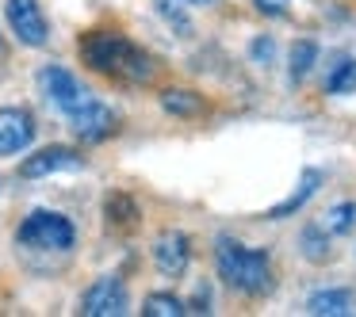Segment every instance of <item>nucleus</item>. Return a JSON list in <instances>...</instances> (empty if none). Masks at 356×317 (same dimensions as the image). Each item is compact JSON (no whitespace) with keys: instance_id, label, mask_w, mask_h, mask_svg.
I'll list each match as a JSON object with an SVG mask.
<instances>
[{"instance_id":"nucleus-1","label":"nucleus","mask_w":356,"mask_h":317,"mask_svg":"<svg viewBox=\"0 0 356 317\" xmlns=\"http://www.w3.org/2000/svg\"><path fill=\"white\" fill-rule=\"evenodd\" d=\"M81 58H85L88 69L96 73H108V77H119V80H149L154 77V62L149 54H142L131 39L115 31H92L81 39Z\"/></svg>"},{"instance_id":"nucleus-2","label":"nucleus","mask_w":356,"mask_h":317,"mask_svg":"<svg viewBox=\"0 0 356 317\" xmlns=\"http://www.w3.org/2000/svg\"><path fill=\"white\" fill-rule=\"evenodd\" d=\"M215 268L234 291L249 294V298H261L272 291V260L261 248H245L230 237H218L215 248Z\"/></svg>"},{"instance_id":"nucleus-3","label":"nucleus","mask_w":356,"mask_h":317,"mask_svg":"<svg viewBox=\"0 0 356 317\" xmlns=\"http://www.w3.org/2000/svg\"><path fill=\"white\" fill-rule=\"evenodd\" d=\"M16 237H19V245L39 248V252H65V248H73V241H77V230H73V222L65 214H58V210H31V214L24 218Z\"/></svg>"},{"instance_id":"nucleus-4","label":"nucleus","mask_w":356,"mask_h":317,"mask_svg":"<svg viewBox=\"0 0 356 317\" xmlns=\"http://www.w3.org/2000/svg\"><path fill=\"white\" fill-rule=\"evenodd\" d=\"M127 309H131V298H127V286L119 275L96 279L81 298V314L85 317H123Z\"/></svg>"},{"instance_id":"nucleus-5","label":"nucleus","mask_w":356,"mask_h":317,"mask_svg":"<svg viewBox=\"0 0 356 317\" xmlns=\"http://www.w3.org/2000/svg\"><path fill=\"white\" fill-rule=\"evenodd\" d=\"M39 88L47 92V100L54 103L62 115H70V111H77L85 100H92V96H88V88L81 85L70 69H62V65H47V69L39 73Z\"/></svg>"},{"instance_id":"nucleus-6","label":"nucleus","mask_w":356,"mask_h":317,"mask_svg":"<svg viewBox=\"0 0 356 317\" xmlns=\"http://www.w3.org/2000/svg\"><path fill=\"white\" fill-rule=\"evenodd\" d=\"M70 126L81 142H104L111 130H115V111L100 100H85L77 111H70Z\"/></svg>"},{"instance_id":"nucleus-7","label":"nucleus","mask_w":356,"mask_h":317,"mask_svg":"<svg viewBox=\"0 0 356 317\" xmlns=\"http://www.w3.org/2000/svg\"><path fill=\"white\" fill-rule=\"evenodd\" d=\"M35 138V119L27 108H0V157L27 149Z\"/></svg>"},{"instance_id":"nucleus-8","label":"nucleus","mask_w":356,"mask_h":317,"mask_svg":"<svg viewBox=\"0 0 356 317\" xmlns=\"http://www.w3.org/2000/svg\"><path fill=\"white\" fill-rule=\"evenodd\" d=\"M8 27L24 46H42L47 42V19H42L35 0H8Z\"/></svg>"},{"instance_id":"nucleus-9","label":"nucleus","mask_w":356,"mask_h":317,"mask_svg":"<svg viewBox=\"0 0 356 317\" xmlns=\"http://www.w3.org/2000/svg\"><path fill=\"white\" fill-rule=\"evenodd\" d=\"M73 169H81L77 149H70V146H47V149L31 153L24 164H19V176L42 180V176H54V172H73Z\"/></svg>"},{"instance_id":"nucleus-10","label":"nucleus","mask_w":356,"mask_h":317,"mask_svg":"<svg viewBox=\"0 0 356 317\" xmlns=\"http://www.w3.org/2000/svg\"><path fill=\"white\" fill-rule=\"evenodd\" d=\"M188 260H192V245H188V237L180 230H169L154 241V264L161 275H172V279L184 275Z\"/></svg>"},{"instance_id":"nucleus-11","label":"nucleus","mask_w":356,"mask_h":317,"mask_svg":"<svg viewBox=\"0 0 356 317\" xmlns=\"http://www.w3.org/2000/svg\"><path fill=\"white\" fill-rule=\"evenodd\" d=\"M318 187H322V172H318V169H307V172H302V180H299V187H295V191L287 195L284 203H276V207L268 210V218H272V222H284V218H291L295 210L307 207V199L318 191Z\"/></svg>"},{"instance_id":"nucleus-12","label":"nucleus","mask_w":356,"mask_h":317,"mask_svg":"<svg viewBox=\"0 0 356 317\" xmlns=\"http://www.w3.org/2000/svg\"><path fill=\"white\" fill-rule=\"evenodd\" d=\"M307 309L314 317H345L356 309L353 302V291H345V286H330V291H314L307 302Z\"/></svg>"},{"instance_id":"nucleus-13","label":"nucleus","mask_w":356,"mask_h":317,"mask_svg":"<svg viewBox=\"0 0 356 317\" xmlns=\"http://www.w3.org/2000/svg\"><path fill=\"white\" fill-rule=\"evenodd\" d=\"M161 108L169 111V115L192 119V115L203 111V100L195 92H188V88H169V92H161Z\"/></svg>"},{"instance_id":"nucleus-14","label":"nucleus","mask_w":356,"mask_h":317,"mask_svg":"<svg viewBox=\"0 0 356 317\" xmlns=\"http://www.w3.org/2000/svg\"><path fill=\"white\" fill-rule=\"evenodd\" d=\"M325 92H333V96L356 92V58H341V62L325 73Z\"/></svg>"},{"instance_id":"nucleus-15","label":"nucleus","mask_w":356,"mask_h":317,"mask_svg":"<svg viewBox=\"0 0 356 317\" xmlns=\"http://www.w3.org/2000/svg\"><path fill=\"white\" fill-rule=\"evenodd\" d=\"M314 62H318V42H310V39H302V42H295L291 46V69H287V77L299 85V80H307V73L314 69Z\"/></svg>"},{"instance_id":"nucleus-16","label":"nucleus","mask_w":356,"mask_h":317,"mask_svg":"<svg viewBox=\"0 0 356 317\" xmlns=\"http://www.w3.org/2000/svg\"><path fill=\"white\" fill-rule=\"evenodd\" d=\"M299 245H302V256H307L310 264H325V260H330V237H325L322 225H307L302 237H299Z\"/></svg>"},{"instance_id":"nucleus-17","label":"nucleus","mask_w":356,"mask_h":317,"mask_svg":"<svg viewBox=\"0 0 356 317\" xmlns=\"http://www.w3.org/2000/svg\"><path fill=\"white\" fill-rule=\"evenodd\" d=\"M142 314L146 317H184L188 309H184V302H180L177 294L157 291V294H149V298L142 302Z\"/></svg>"},{"instance_id":"nucleus-18","label":"nucleus","mask_w":356,"mask_h":317,"mask_svg":"<svg viewBox=\"0 0 356 317\" xmlns=\"http://www.w3.org/2000/svg\"><path fill=\"white\" fill-rule=\"evenodd\" d=\"M322 230L325 233H353L356 230V203H337V207H330L322 218Z\"/></svg>"},{"instance_id":"nucleus-19","label":"nucleus","mask_w":356,"mask_h":317,"mask_svg":"<svg viewBox=\"0 0 356 317\" xmlns=\"http://www.w3.org/2000/svg\"><path fill=\"white\" fill-rule=\"evenodd\" d=\"M108 218H111L115 225L134 222V203L127 199V195H111V199H108Z\"/></svg>"},{"instance_id":"nucleus-20","label":"nucleus","mask_w":356,"mask_h":317,"mask_svg":"<svg viewBox=\"0 0 356 317\" xmlns=\"http://www.w3.org/2000/svg\"><path fill=\"white\" fill-rule=\"evenodd\" d=\"M249 54H253L257 62H264V65H268V62H272V54H276V46H272V39H257L253 46H249Z\"/></svg>"},{"instance_id":"nucleus-21","label":"nucleus","mask_w":356,"mask_h":317,"mask_svg":"<svg viewBox=\"0 0 356 317\" xmlns=\"http://www.w3.org/2000/svg\"><path fill=\"white\" fill-rule=\"evenodd\" d=\"M257 8L264 16H284V0H257Z\"/></svg>"},{"instance_id":"nucleus-22","label":"nucleus","mask_w":356,"mask_h":317,"mask_svg":"<svg viewBox=\"0 0 356 317\" xmlns=\"http://www.w3.org/2000/svg\"><path fill=\"white\" fill-rule=\"evenodd\" d=\"M184 4H215V0H184Z\"/></svg>"}]
</instances>
